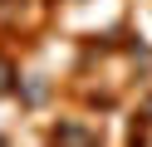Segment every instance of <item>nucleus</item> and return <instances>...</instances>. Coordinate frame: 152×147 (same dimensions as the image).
<instances>
[{
    "label": "nucleus",
    "instance_id": "nucleus-1",
    "mask_svg": "<svg viewBox=\"0 0 152 147\" xmlns=\"http://www.w3.org/2000/svg\"><path fill=\"white\" fill-rule=\"evenodd\" d=\"M54 142H93L88 127H74V123H59L54 127Z\"/></svg>",
    "mask_w": 152,
    "mask_h": 147
},
{
    "label": "nucleus",
    "instance_id": "nucleus-2",
    "mask_svg": "<svg viewBox=\"0 0 152 147\" xmlns=\"http://www.w3.org/2000/svg\"><path fill=\"white\" fill-rule=\"evenodd\" d=\"M10 88H15V69L0 59V93H10Z\"/></svg>",
    "mask_w": 152,
    "mask_h": 147
}]
</instances>
